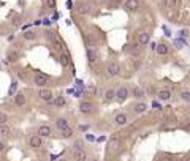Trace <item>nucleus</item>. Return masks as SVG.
Returning a JSON list of instances; mask_svg holds the SVG:
<instances>
[{
	"label": "nucleus",
	"instance_id": "1",
	"mask_svg": "<svg viewBox=\"0 0 190 161\" xmlns=\"http://www.w3.org/2000/svg\"><path fill=\"white\" fill-rule=\"evenodd\" d=\"M49 77L46 76V74H43V73H36V74L33 76V84L36 85V87H40V89H46V87L49 85Z\"/></svg>",
	"mask_w": 190,
	"mask_h": 161
},
{
	"label": "nucleus",
	"instance_id": "2",
	"mask_svg": "<svg viewBox=\"0 0 190 161\" xmlns=\"http://www.w3.org/2000/svg\"><path fill=\"white\" fill-rule=\"evenodd\" d=\"M27 142H29V145L32 147V149H41V147H43V137H40L38 134L29 136Z\"/></svg>",
	"mask_w": 190,
	"mask_h": 161
},
{
	"label": "nucleus",
	"instance_id": "3",
	"mask_svg": "<svg viewBox=\"0 0 190 161\" xmlns=\"http://www.w3.org/2000/svg\"><path fill=\"white\" fill-rule=\"evenodd\" d=\"M65 104H67V100L63 95L55 96V98H52L51 101H48V106H52V108H63Z\"/></svg>",
	"mask_w": 190,
	"mask_h": 161
},
{
	"label": "nucleus",
	"instance_id": "4",
	"mask_svg": "<svg viewBox=\"0 0 190 161\" xmlns=\"http://www.w3.org/2000/svg\"><path fill=\"white\" fill-rule=\"evenodd\" d=\"M73 158L75 161H86L87 160V152L79 147V149H73Z\"/></svg>",
	"mask_w": 190,
	"mask_h": 161
},
{
	"label": "nucleus",
	"instance_id": "5",
	"mask_svg": "<svg viewBox=\"0 0 190 161\" xmlns=\"http://www.w3.org/2000/svg\"><path fill=\"white\" fill-rule=\"evenodd\" d=\"M128 95H130V93H128V89H127V87H120V89L116 90V100H117L119 103H122V101L127 100Z\"/></svg>",
	"mask_w": 190,
	"mask_h": 161
},
{
	"label": "nucleus",
	"instance_id": "6",
	"mask_svg": "<svg viewBox=\"0 0 190 161\" xmlns=\"http://www.w3.org/2000/svg\"><path fill=\"white\" fill-rule=\"evenodd\" d=\"M38 96H40L43 101H46V103L54 98L52 92H51V89H48V87H46V89H40V90H38Z\"/></svg>",
	"mask_w": 190,
	"mask_h": 161
},
{
	"label": "nucleus",
	"instance_id": "7",
	"mask_svg": "<svg viewBox=\"0 0 190 161\" xmlns=\"http://www.w3.org/2000/svg\"><path fill=\"white\" fill-rule=\"evenodd\" d=\"M79 111L82 114H86V116H89V114L94 112V104H92L90 101H82L79 104Z\"/></svg>",
	"mask_w": 190,
	"mask_h": 161
},
{
	"label": "nucleus",
	"instance_id": "8",
	"mask_svg": "<svg viewBox=\"0 0 190 161\" xmlns=\"http://www.w3.org/2000/svg\"><path fill=\"white\" fill-rule=\"evenodd\" d=\"M40 137H49L52 134V130H51L49 125H40L38 126V133H36Z\"/></svg>",
	"mask_w": 190,
	"mask_h": 161
},
{
	"label": "nucleus",
	"instance_id": "9",
	"mask_svg": "<svg viewBox=\"0 0 190 161\" xmlns=\"http://www.w3.org/2000/svg\"><path fill=\"white\" fill-rule=\"evenodd\" d=\"M106 71H108L109 76H117L119 73H120V68H119V65L116 62H111L109 65H108V68H106Z\"/></svg>",
	"mask_w": 190,
	"mask_h": 161
},
{
	"label": "nucleus",
	"instance_id": "10",
	"mask_svg": "<svg viewBox=\"0 0 190 161\" xmlns=\"http://www.w3.org/2000/svg\"><path fill=\"white\" fill-rule=\"evenodd\" d=\"M124 5L128 11H136L138 8H140V2H138V0H125Z\"/></svg>",
	"mask_w": 190,
	"mask_h": 161
},
{
	"label": "nucleus",
	"instance_id": "11",
	"mask_svg": "<svg viewBox=\"0 0 190 161\" xmlns=\"http://www.w3.org/2000/svg\"><path fill=\"white\" fill-rule=\"evenodd\" d=\"M76 13L78 14H89L90 6L86 5V3H76Z\"/></svg>",
	"mask_w": 190,
	"mask_h": 161
},
{
	"label": "nucleus",
	"instance_id": "12",
	"mask_svg": "<svg viewBox=\"0 0 190 161\" xmlns=\"http://www.w3.org/2000/svg\"><path fill=\"white\" fill-rule=\"evenodd\" d=\"M114 122H116V125H119V126L127 125V122H128L127 114H117V116L114 117Z\"/></svg>",
	"mask_w": 190,
	"mask_h": 161
},
{
	"label": "nucleus",
	"instance_id": "13",
	"mask_svg": "<svg viewBox=\"0 0 190 161\" xmlns=\"http://www.w3.org/2000/svg\"><path fill=\"white\" fill-rule=\"evenodd\" d=\"M55 126H57L59 131H63L65 128H68V120L63 117H59L57 120H55Z\"/></svg>",
	"mask_w": 190,
	"mask_h": 161
},
{
	"label": "nucleus",
	"instance_id": "14",
	"mask_svg": "<svg viewBox=\"0 0 190 161\" xmlns=\"http://www.w3.org/2000/svg\"><path fill=\"white\" fill-rule=\"evenodd\" d=\"M151 41V36H149V33H146V32H143V33H140L138 35V44L140 46H144V44H147Z\"/></svg>",
	"mask_w": 190,
	"mask_h": 161
},
{
	"label": "nucleus",
	"instance_id": "15",
	"mask_svg": "<svg viewBox=\"0 0 190 161\" xmlns=\"http://www.w3.org/2000/svg\"><path fill=\"white\" fill-rule=\"evenodd\" d=\"M15 106L17 108H22V106H25V95L24 93H17L15 96Z\"/></svg>",
	"mask_w": 190,
	"mask_h": 161
},
{
	"label": "nucleus",
	"instance_id": "16",
	"mask_svg": "<svg viewBox=\"0 0 190 161\" xmlns=\"http://www.w3.org/2000/svg\"><path fill=\"white\" fill-rule=\"evenodd\" d=\"M87 60H89V65H95V62H97V54H95V51L89 48L87 49Z\"/></svg>",
	"mask_w": 190,
	"mask_h": 161
},
{
	"label": "nucleus",
	"instance_id": "17",
	"mask_svg": "<svg viewBox=\"0 0 190 161\" xmlns=\"http://www.w3.org/2000/svg\"><path fill=\"white\" fill-rule=\"evenodd\" d=\"M0 136H3V137L11 136V128L8 125H0Z\"/></svg>",
	"mask_w": 190,
	"mask_h": 161
},
{
	"label": "nucleus",
	"instance_id": "18",
	"mask_svg": "<svg viewBox=\"0 0 190 161\" xmlns=\"http://www.w3.org/2000/svg\"><path fill=\"white\" fill-rule=\"evenodd\" d=\"M60 63L63 65V68L70 65V56H68V52H62V54H60Z\"/></svg>",
	"mask_w": 190,
	"mask_h": 161
},
{
	"label": "nucleus",
	"instance_id": "19",
	"mask_svg": "<svg viewBox=\"0 0 190 161\" xmlns=\"http://www.w3.org/2000/svg\"><path fill=\"white\" fill-rule=\"evenodd\" d=\"M86 41H87V46H95L97 44V36L94 35V33H87L86 35Z\"/></svg>",
	"mask_w": 190,
	"mask_h": 161
},
{
	"label": "nucleus",
	"instance_id": "20",
	"mask_svg": "<svg viewBox=\"0 0 190 161\" xmlns=\"http://www.w3.org/2000/svg\"><path fill=\"white\" fill-rule=\"evenodd\" d=\"M165 5L168 8H179L181 6V0H165Z\"/></svg>",
	"mask_w": 190,
	"mask_h": 161
},
{
	"label": "nucleus",
	"instance_id": "21",
	"mask_svg": "<svg viewBox=\"0 0 190 161\" xmlns=\"http://www.w3.org/2000/svg\"><path fill=\"white\" fill-rule=\"evenodd\" d=\"M17 60H19V52L10 51V52H8V62H17Z\"/></svg>",
	"mask_w": 190,
	"mask_h": 161
},
{
	"label": "nucleus",
	"instance_id": "22",
	"mask_svg": "<svg viewBox=\"0 0 190 161\" xmlns=\"http://www.w3.org/2000/svg\"><path fill=\"white\" fill-rule=\"evenodd\" d=\"M133 109H135V112L141 114V112H144L147 109V106H146V103H136L135 106H133Z\"/></svg>",
	"mask_w": 190,
	"mask_h": 161
},
{
	"label": "nucleus",
	"instance_id": "23",
	"mask_svg": "<svg viewBox=\"0 0 190 161\" xmlns=\"http://www.w3.org/2000/svg\"><path fill=\"white\" fill-rule=\"evenodd\" d=\"M155 49H157V54H159V56H166V54H168V48H166V44H159Z\"/></svg>",
	"mask_w": 190,
	"mask_h": 161
},
{
	"label": "nucleus",
	"instance_id": "24",
	"mask_svg": "<svg viewBox=\"0 0 190 161\" xmlns=\"http://www.w3.org/2000/svg\"><path fill=\"white\" fill-rule=\"evenodd\" d=\"M116 98V90H113V89H108L105 92V100L106 101H111V100H114Z\"/></svg>",
	"mask_w": 190,
	"mask_h": 161
},
{
	"label": "nucleus",
	"instance_id": "25",
	"mask_svg": "<svg viewBox=\"0 0 190 161\" xmlns=\"http://www.w3.org/2000/svg\"><path fill=\"white\" fill-rule=\"evenodd\" d=\"M159 98H160V100H165V101L170 100V98H171V92L166 90V89H165V90H160V92H159Z\"/></svg>",
	"mask_w": 190,
	"mask_h": 161
},
{
	"label": "nucleus",
	"instance_id": "26",
	"mask_svg": "<svg viewBox=\"0 0 190 161\" xmlns=\"http://www.w3.org/2000/svg\"><path fill=\"white\" fill-rule=\"evenodd\" d=\"M71 136H73V128L68 126V128H65V130L62 131V137H63V139H68V137H71Z\"/></svg>",
	"mask_w": 190,
	"mask_h": 161
},
{
	"label": "nucleus",
	"instance_id": "27",
	"mask_svg": "<svg viewBox=\"0 0 190 161\" xmlns=\"http://www.w3.org/2000/svg\"><path fill=\"white\" fill-rule=\"evenodd\" d=\"M24 38L25 40H35L36 38V33L33 30H27V32H24Z\"/></svg>",
	"mask_w": 190,
	"mask_h": 161
},
{
	"label": "nucleus",
	"instance_id": "28",
	"mask_svg": "<svg viewBox=\"0 0 190 161\" xmlns=\"http://www.w3.org/2000/svg\"><path fill=\"white\" fill-rule=\"evenodd\" d=\"M133 96H135V98H143L144 92H143V89H140V87H136V89H133Z\"/></svg>",
	"mask_w": 190,
	"mask_h": 161
},
{
	"label": "nucleus",
	"instance_id": "29",
	"mask_svg": "<svg viewBox=\"0 0 190 161\" xmlns=\"http://www.w3.org/2000/svg\"><path fill=\"white\" fill-rule=\"evenodd\" d=\"M8 122V116L5 112H0V125H7Z\"/></svg>",
	"mask_w": 190,
	"mask_h": 161
},
{
	"label": "nucleus",
	"instance_id": "30",
	"mask_svg": "<svg viewBox=\"0 0 190 161\" xmlns=\"http://www.w3.org/2000/svg\"><path fill=\"white\" fill-rule=\"evenodd\" d=\"M181 98H182L184 101H187V103H190V92H187V90H184L182 93H181Z\"/></svg>",
	"mask_w": 190,
	"mask_h": 161
},
{
	"label": "nucleus",
	"instance_id": "31",
	"mask_svg": "<svg viewBox=\"0 0 190 161\" xmlns=\"http://www.w3.org/2000/svg\"><path fill=\"white\" fill-rule=\"evenodd\" d=\"M52 44H54L55 49H62V43H60V40L57 38V36H55V38L52 40Z\"/></svg>",
	"mask_w": 190,
	"mask_h": 161
},
{
	"label": "nucleus",
	"instance_id": "32",
	"mask_svg": "<svg viewBox=\"0 0 190 161\" xmlns=\"http://www.w3.org/2000/svg\"><path fill=\"white\" fill-rule=\"evenodd\" d=\"M174 46H176V48H182V46H185V40H176Z\"/></svg>",
	"mask_w": 190,
	"mask_h": 161
},
{
	"label": "nucleus",
	"instance_id": "33",
	"mask_svg": "<svg viewBox=\"0 0 190 161\" xmlns=\"http://www.w3.org/2000/svg\"><path fill=\"white\" fill-rule=\"evenodd\" d=\"M55 6V0H46V8H54Z\"/></svg>",
	"mask_w": 190,
	"mask_h": 161
},
{
	"label": "nucleus",
	"instance_id": "34",
	"mask_svg": "<svg viewBox=\"0 0 190 161\" xmlns=\"http://www.w3.org/2000/svg\"><path fill=\"white\" fill-rule=\"evenodd\" d=\"M44 35H46V38H49V40H54V38H55V35L52 33V32H49V30H46Z\"/></svg>",
	"mask_w": 190,
	"mask_h": 161
},
{
	"label": "nucleus",
	"instance_id": "35",
	"mask_svg": "<svg viewBox=\"0 0 190 161\" xmlns=\"http://www.w3.org/2000/svg\"><path fill=\"white\" fill-rule=\"evenodd\" d=\"M159 161H174V160L171 158V156H162V158H160Z\"/></svg>",
	"mask_w": 190,
	"mask_h": 161
},
{
	"label": "nucleus",
	"instance_id": "36",
	"mask_svg": "<svg viewBox=\"0 0 190 161\" xmlns=\"http://www.w3.org/2000/svg\"><path fill=\"white\" fill-rule=\"evenodd\" d=\"M16 85H17V84L15 82V84H13V85L10 87V95H13V93H15V90H16Z\"/></svg>",
	"mask_w": 190,
	"mask_h": 161
},
{
	"label": "nucleus",
	"instance_id": "37",
	"mask_svg": "<svg viewBox=\"0 0 190 161\" xmlns=\"http://www.w3.org/2000/svg\"><path fill=\"white\" fill-rule=\"evenodd\" d=\"M13 24H15V25H19V24H21V17H15V19H13Z\"/></svg>",
	"mask_w": 190,
	"mask_h": 161
},
{
	"label": "nucleus",
	"instance_id": "38",
	"mask_svg": "<svg viewBox=\"0 0 190 161\" xmlns=\"http://www.w3.org/2000/svg\"><path fill=\"white\" fill-rule=\"evenodd\" d=\"M5 149H7V145L3 144L2 141H0V153H2V152H5Z\"/></svg>",
	"mask_w": 190,
	"mask_h": 161
},
{
	"label": "nucleus",
	"instance_id": "39",
	"mask_svg": "<svg viewBox=\"0 0 190 161\" xmlns=\"http://www.w3.org/2000/svg\"><path fill=\"white\" fill-rule=\"evenodd\" d=\"M17 76H19L21 79H25V73L24 71H17Z\"/></svg>",
	"mask_w": 190,
	"mask_h": 161
},
{
	"label": "nucleus",
	"instance_id": "40",
	"mask_svg": "<svg viewBox=\"0 0 190 161\" xmlns=\"http://www.w3.org/2000/svg\"><path fill=\"white\" fill-rule=\"evenodd\" d=\"M152 108H154V109H160L162 106H160L159 103H157V101H154V103H152Z\"/></svg>",
	"mask_w": 190,
	"mask_h": 161
},
{
	"label": "nucleus",
	"instance_id": "41",
	"mask_svg": "<svg viewBox=\"0 0 190 161\" xmlns=\"http://www.w3.org/2000/svg\"><path fill=\"white\" fill-rule=\"evenodd\" d=\"M79 130H81V131H86V130H89V126H87V125H81Z\"/></svg>",
	"mask_w": 190,
	"mask_h": 161
},
{
	"label": "nucleus",
	"instance_id": "42",
	"mask_svg": "<svg viewBox=\"0 0 190 161\" xmlns=\"http://www.w3.org/2000/svg\"><path fill=\"white\" fill-rule=\"evenodd\" d=\"M86 139H87V141H95V137H94V136H90V134H87V136H86Z\"/></svg>",
	"mask_w": 190,
	"mask_h": 161
},
{
	"label": "nucleus",
	"instance_id": "43",
	"mask_svg": "<svg viewBox=\"0 0 190 161\" xmlns=\"http://www.w3.org/2000/svg\"><path fill=\"white\" fill-rule=\"evenodd\" d=\"M181 35H182V36H187V35H189V32H187V30H185V29H184L182 32H181Z\"/></svg>",
	"mask_w": 190,
	"mask_h": 161
},
{
	"label": "nucleus",
	"instance_id": "44",
	"mask_svg": "<svg viewBox=\"0 0 190 161\" xmlns=\"http://www.w3.org/2000/svg\"><path fill=\"white\" fill-rule=\"evenodd\" d=\"M89 92H90V95H95V87H90Z\"/></svg>",
	"mask_w": 190,
	"mask_h": 161
},
{
	"label": "nucleus",
	"instance_id": "45",
	"mask_svg": "<svg viewBox=\"0 0 190 161\" xmlns=\"http://www.w3.org/2000/svg\"><path fill=\"white\" fill-rule=\"evenodd\" d=\"M182 128H184V130H189V131H190V125H189V123H187V125H182Z\"/></svg>",
	"mask_w": 190,
	"mask_h": 161
},
{
	"label": "nucleus",
	"instance_id": "46",
	"mask_svg": "<svg viewBox=\"0 0 190 161\" xmlns=\"http://www.w3.org/2000/svg\"><path fill=\"white\" fill-rule=\"evenodd\" d=\"M111 2H113V3H122L124 0H111Z\"/></svg>",
	"mask_w": 190,
	"mask_h": 161
},
{
	"label": "nucleus",
	"instance_id": "47",
	"mask_svg": "<svg viewBox=\"0 0 190 161\" xmlns=\"http://www.w3.org/2000/svg\"><path fill=\"white\" fill-rule=\"evenodd\" d=\"M182 161H190V156H187V158H184Z\"/></svg>",
	"mask_w": 190,
	"mask_h": 161
},
{
	"label": "nucleus",
	"instance_id": "48",
	"mask_svg": "<svg viewBox=\"0 0 190 161\" xmlns=\"http://www.w3.org/2000/svg\"><path fill=\"white\" fill-rule=\"evenodd\" d=\"M60 161H67V160H60Z\"/></svg>",
	"mask_w": 190,
	"mask_h": 161
},
{
	"label": "nucleus",
	"instance_id": "49",
	"mask_svg": "<svg viewBox=\"0 0 190 161\" xmlns=\"http://www.w3.org/2000/svg\"><path fill=\"white\" fill-rule=\"evenodd\" d=\"M40 161H41V160H40Z\"/></svg>",
	"mask_w": 190,
	"mask_h": 161
}]
</instances>
